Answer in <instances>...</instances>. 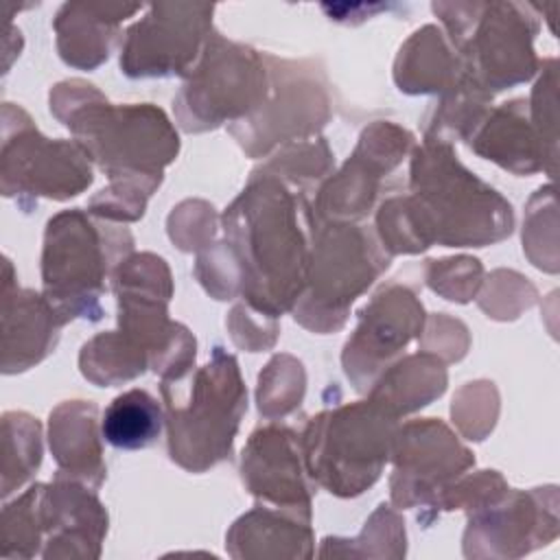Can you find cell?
Wrapping results in <instances>:
<instances>
[{"mask_svg": "<svg viewBox=\"0 0 560 560\" xmlns=\"http://www.w3.org/2000/svg\"><path fill=\"white\" fill-rule=\"evenodd\" d=\"M164 429V409L140 387L118 394L103 411L101 435L107 444L122 451L147 448L158 442Z\"/></svg>", "mask_w": 560, "mask_h": 560, "instance_id": "obj_26", "label": "cell"}, {"mask_svg": "<svg viewBox=\"0 0 560 560\" xmlns=\"http://www.w3.org/2000/svg\"><path fill=\"white\" fill-rule=\"evenodd\" d=\"M376 232L354 221H330L313 214L306 287L293 306L298 324L313 332H335L350 304L389 267Z\"/></svg>", "mask_w": 560, "mask_h": 560, "instance_id": "obj_8", "label": "cell"}, {"mask_svg": "<svg viewBox=\"0 0 560 560\" xmlns=\"http://www.w3.org/2000/svg\"><path fill=\"white\" fill-rule=\"evenodd\" d=\"M302 363L289 354H276L258 376V411L265 418H278L293 411L304 396Z\"/></svg>", "mask_w": 560, "mask_h": 560, "instance_id": "obj_32", "label": "cell"}, {"mask_svg": "<svg viewBox=\"0 0 560 560\" xmlns=\"http://www.w3.org/2000/svg\"><path fill=\"white\" fill-rule=\"evenodd\" d=\"M42 494L44 483H33L15 501L2 510V549L4 558H33L42 556Z\"/></svg>", "mask_w": 560, "mask_h": 560, "instance_id": "obj_31", "label": "cell"}, {"mask_svg": "<svg viewBox=\"0 0 560 560\" xmlns=\"http://www.w3.org/2000/svg\"><path fill=\"white\" fill-rule=\"evenodd\" d=\"M313 214L304 190L252 171L221 217V245L234 262L245 306L269 319L293 311L306 287Z\"/></svg>", "mask_w": 560, "mask_h": 560, "instance_id": "obj_1", "label": "cell"}, {"mask_svg": "<svg viewBox=\"0 0 560 560\" xmlns=\"http://www.w3.org/2000/svg\"><path fill=\"white\" fill-rule=\"evenodd\" d=\"M332 168V153L324 138H306L282 144L278 153L260 164L258 173H269L287 182L289 186H298L306 192L313 184L326 179Z\"/></svg>", "mask_w": 560, "mask_h": 560, "instance_id": "obj_30", "label": "cell"}, {"mask_svg": "<svg viewBox=\"0 0 560 560\" xmlns=\"http://www.w3.org/2000/svg\"><path fill=\"white\" fill-rule=\"evenodd\" d=\"M429 287L451 302H468L481 287L483 269L477 258L457 256L444 260H429Z\"/></svg>", "mask_w": 560, "mask_h": 560, "instance_id": "obj_33", "label": "cell"}, {"mask_svg": "<svg viewBox=\"0 0 560 560\" xmlns=\"http://www.w3.org/2000/svg\"><path fill=\"white\" fill-rule=\"evenodd\" d=\"M558 534L556 488L510 490L497 501L468 512L464 556L518 558L551 542Z\"/></svg>", "mask_w": 560, "mask_h": 560, "instance_id": "obj_16", "label": "cell"}, {"mask_svg": "<svg viewBox=\"0 0 560 560\" xmlns=\"http://www.w3.org/2000/svg\"><path fill=\"white\" fill-rule=\"evenodd\" d=\"M398 420L372 398L308 418L300 448L311 481L343 499L372 488L392 457Z\"/></svg>", "mask_w": 560, "mask_h": 560, "instance_id": "obj_7", "label": "cell"}, {"mask_svg": "<svg viewBox=\"0 0 560 560\" xmlns=\"http://www.w3.org/2000/svg\"><path fill=\"white\" fill-rule=\"evenodd\" d=\"M98 435V407L90 400H66L50 411L48 442L57 462V475L98 488L105 481Z\"/></svg>", "mask_w": 560, "mask_h": 560, "instance_id": "obj_21", "label": "cell"}, {"mask_svg": "<svg viewBox=\"0 0 560 560\" xmlns=\"http://www.w3.org/2000/svg\"><path fill=\"white\" fill-rule=\"evenodd\" d=\"M492 94L462 74L448 90L438 94L424 116V138L429 140H468L490 112Z\"/></svg>", "mask_w": 560, "mask_h": 560, "instance_id": "obj_27", "label": "cell"}, {"mask_svg": "<svg viewBox=\"0 0 560 560\" xmlns=\"http://www.w3.org/2000/svg\"><path fill=\"white\" fill-rule=\"evenodd\" d=\"M214 4L158 2L125 31L120 72L129 79L188 77L203 55L212 28Z\"/></svg>", "mask_w": 560, "mask_h": 560, "instance_id": "obj_12", "label": "cell"}, {"mask_svg": "<svg viewBox=\"0 0 560 560\" xmlns=\"http://www.w3.org/2000/svg\"><path fill=\"white\" fill-rule=\"evenodd\" d=\"M407 199L429 245L486 247L514 228L510 201L468 171L444 140L424 138L413 147Z\"/></svg>", "mask_w": 560, "mask_h": 560, "instance_id": "obj_3", "label": "cell"}, {"mask_svg": "<svg viewBox=\"0 0 560 560\" xmlns=\"http://www.w3.org/2000/svg\"><path fill=\"white\" fill-rule=\"evenodd\" d=\"M131 249L133 236L127 228L81 208L63 210L46 223L42 293L66 322H98L107 280Z\"/></svg>", "mask_w": 560, "mask_h": 560, "instance_id": "obj_5", "label": "cell"}, {"mask_svg": "<svg viewBox=\"0 0 560 560\" xmlns=\"http://www.w3.org/2000/svg\"><path fill=\"white\" fill-rule=\"evenodd\" d=\"M42 558H98L107 510L83 481L55 475L42 494Z\"/></svg>", "mask_w": 560, "mask_h": 560, "instance_id": "obj_18", "label": "cell"}, {"mask_svg": "<svg viewBox=\"0 0 560 560\" xmlns=\"http://www.w3.org/2000/svg\"><path fill=\"white\" fill-rule=\"evenodd\" d=\"M50 112L72 131L109 184L158 186L179 153L168 116L151 103H109L92 83L70 79L50 90Z\"/></svg>", "mask_w": 560, "mask_h": 560, "instance_id": "obj_2", "label": "cell"}, {"mask_svg": "<svg viewBox=\"0 0 560 560\" xmlns=\"http://www.w3.org/2000/svg\"><path fill=\"white\" fill-rule=\"evenodd\" d=\"M68 322L33 289H18L11 278V260L4 258L2 282V372H24L44 361L59 341Z\"/></svg>", "mask_w": 560, "mask_h": 560, "instance_id": "obj_19", "label": "cell"}, {"mask_svg": "<svg viewBox=\"0 0 560 560\" xmlns=\"http://www.w3.org/2000/svg\"><path fill=\"white\" fill-rule=\"evenodd\" d=\"M462 74L459 57L433 24L418 28L400 46L394 63V81L407 94H442Z\"/></svg>", "mask_w": 560, "mask_h": 560, "instance_id": "obj_24", "label": "cell"}, {"mask_svg": "<svg viewBox=\"0 0 560 560\" xmlns=\"http://www.w3.org/2000/svg\"><path fill=\"white\" fill-rule=\"evenodd\" d=\"M164 427L171 459L190 472H203L232 455L247 389L238 363L221 346L201 368L177 378H160Z\"/></svg>", "mask_w": 560, "mask_h": 560, "instance_id": "obj_4", "label": "cell"}, {"mask_svg": "<svg viewBox=\"0 0 560 560\" xmlns=\"http://www.w3.org/2000/svg\"><path fill=\"white\" fill-rule=\"evenodd\" d=\"M540 77L532 90V96L527 101L529 120L540 133L545 149L549 158L558 160V81H556V59H542L540 61Z\"/></svg>", "mask_w": 560, "mask_h": 560, "instance_id": "obj_34", "label": "cell"}, {"mask_svg": "<svg viewBox=\"0 0 560 560\" xmlns=\"http://www.w3.org/2000/svg\"><path fill=\"white\" fill-rule=\"evenodd\" d=\"M389 459L394 462L389 477L392 503L402 510H431L429 523L440 512L446 490L475 466L472 453L435 418L398 424Z\"/></svg>", "mask_w": 560, "mask_h": 560, "instance_id": "obj_13", "label": "cell"}, {"mask_svg": "<svg viewBox=\"0 0 560 560\" xmlns=\"http://www.w3.org/2000/svg\"><path fill=\"white\" fill-rule=\"evenodd\" d=\"M79 368L81 374L94 385L112 387L144 374L151 365L149 359L118 330H109L83 343Z\"/></svg>", "mask_w": 560, "mask_h": 560, "instance_id": "obj_28", "label": "cell"}, {"mask_svg": "<svg viewBox=\"0 0 560 560\" xmlns=\"http://www.w3.org/2000/svg\"><path fill=\"white\" fill-rule=\"evenodd\" d=\"M424 308L402 282L383 284L359 311V324L343 346V372L357 392L368 394L376 378L422 335Z\"/></svg>", "mask_w": 560, "mask_h": 560, "instance_id": "obj_14", "label": "cell"}, {"mask_svg": "<svg viewBox=\"0 0 560 560\" xmlns=\"http://www.w3.org/2000/svg\"><path fill=\"white\" fill-rule=\"evenodd\" d=\"M241 479L256 501L311 518L315 486L304 468L300 433L269 422L258 427L243 446Z\"/></svg>", "mask_w": 560, "mask_h": 560, "instance_id": "obj_17", "label": "cell"}, {"mask_svg": "<svg viewBox=\"0 0 560 560\" xmlns=\"http://www.w3.org/2000/svg\"><path fill=\"white\" fill-rule=\"evenodd\" d=\"M267 57L269 94L249 118L228 131L252 155L260 158L293 140L313 138L330 118V96L322 70L313 61Z\"/></svg>", "mask_w": 560, "mask_h": 560, "instance_id": "obj_11", "label": "cell"}, {"mask_svg": "<svg viewBox=\"0 0 560 560\" xmlns=\"http://www.w3.org/2000/svg\"><path fill=\"white\" fill-rule=\"evenodd\" d=\"M225 547L234 558H311V518L256 501L230 527Z\"/></svg>", "mask_w": 560, "mask_h": 560, "instance_id": "obj_23", "label": "cell"}, {"mask_svg": "<svg viewBox=\"0 0 560 560\" xmlns=\"http://www.w3.org/2000/svg\"><path fill=\"white\" fill-rule=\"evenodd\" d=\"M446 389L444 361L433 352L400 357L372 385L368 398L389 409L396 418L418 411Z\"/></svg>", "mask_w": 560, "mask_h": 560, "instance_id": "obj_25", "label": "cell"}, {"mask_svg": "<svg viewBox=\"0 0 560 560\" xmlns=\"http://www.w3.org/2000/svg\"><path fill=\"white\" fill-rule=\"evenodd\" d=\"M269 68L265 52L212 33L203 55L173 98L179 127L188 133L241 122L265 103Z\"/></svg>", "mask_w": 560, "mask_h": 560, "instance_id": "obj_9", "label": "cell"}, {"mask_svg": "<svg viewBox=\"0 0 560 560\" xmlns=\"http://www.w3.org/2000/svg\"><path fill=\"white\" fill-rule=\"evenodd\" d=\"M413 140L411 131L385 120L365 127L346 164L322 184L313 206L315 214L354 223L365 219L381 192V179L413 151Z\"/></svg>", "mask_w": 560, "mask_h": 560, "instance_id": "obj_15", "label": "cell"}, {"mask_svg": "<svg viewBox=\"0 0 560 560\" xmlns=\"http://www.w3.org/2000/svg\"><path fill=\"white\" fill-rule=\"evenodd\" d=\"M2 497L9 499L42 464V427L24 411L2 416Z\"/></svg>", "mask_w": 560, "mask_h": 560, "instance_id": "obj_29", "label": "cell"}, {"mask_svg": "<svg viewBox=\"0 0 560 560\" xmlns=\"http://www.w3.org/2000/svg\"><path fill=\"white\" fill-rule=\"evenodd\" d=\"M2 195L24 210L37 197L66 201L94 182L92 160L77 140H50L39 133L28 114L13 103L2 107Z\"/></svg>", "mask_w": 560, "mask_h": 560, "instance_id": "obj_10", "label": "cell"}, {"mask_svg": "<svg viewBox=\"0 0 560 560\" xmlns=\"http://www.w3.org/2000/svg\"><path fill=\"white\" fill-rule=\"evenodd\" d=\"M142 4L118 2H68L55 15L59 57L79 70L101 66L112 50L120 22L140 11Z\"/></svg>", "mask_w": 560, "mask_h": 560, "instance_id": "obj_22", "label": "cell"}, {"mask_svg": "<svg viewBox=\"0 0 560 560\" xmlns=\"http://www.w3.org/2000/svg\"><path fill=\"white\" fill-rule=\"evenodd\" d=\"M466 142L479 158L490 160L514 175L547 171L553 177L556 173V162L549 158L540 133L529 120L525 98H512L499 107H490Z\"/></svg>", "mask_w": 560, "mask_h": 560, "instance_id": "obj_20", "label": "cell"}, {"mask_svg": "<svg viewBox=\"0 0 560 560\" xmlns=\"http://www.w3.org/2000/svg\"><path fill=\"white\" fill-rule=\"evenodd\" d=\"M464 74L488 94L529 81L540 70L534 39L538 7L523 2H433Z\"/></svg>", "mask_w": 560, "mask_h": 560, "instance_id": "obj_6", "label": "cell"}]
</instances>
